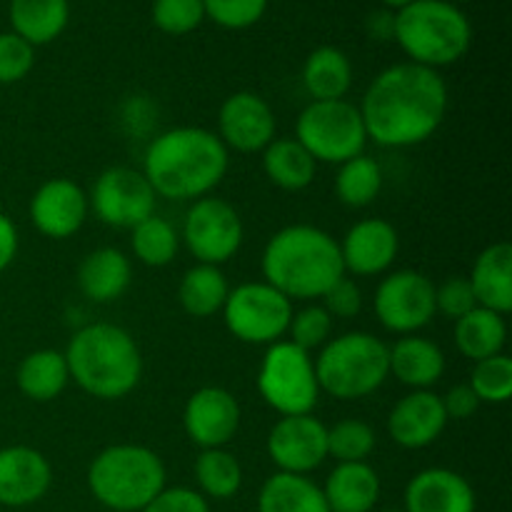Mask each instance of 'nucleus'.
<instances>
[{"mask_svg":"<svg viewBox=\"0 0 512 512\" xmlns=\"http://www.w3.org/2000/svg\"><path fill=\"white\" fill-rule=\"evenodd\" d=\"M448 100V83L438 70L398 63L375 75L358 110L375 145L413 148L438 133Z\"/></svg>","mask_w":512,"mask_h":512,"instance_id":"f257e3e1","label":"nucleus"},{"mask_svg":"<svg viewBox=\"0 0 512 512\" xmlns=\"http://www.w3.org/2000/svg\"><path fill=\"white\" fill-rule=\"evenodd\" d=\"M35 65V48L13 30L0 33V85H13L28 78Z\"/></svg>","mask_w":512,"mask_h":512,"instance_id":"a19ab883","label":"nucleus"},{"mask_svg":"<svg viewBox=\"0 0 512 512\" xmlns=\"http://www.w3.org/2000/svg\"><path fill=\"white\" fill-rule=\"evenodd\" d=\"M338 245L345 275L375 278L393 268L400 250V238L395 225L388 220L365 218L355 223Z\"/></svg>","mask_w":512,"mask_h":512,"instance_id":"a211bd4d","label":"nucleus"},{"mask_svg":"<svg viewBox=\"0 0 512 512\" xmlns=\"http://www.w3.org/2000/svg\"><path fill=\"white\" fill-rule=\"evenodd\" d=\"M53 485V468L30 445L0 448V508H28L40 503Z\"/></svg>","mask_w":512,"mask_h":512,"instance_id":"6ab92c4d","label":"nucleus"},{"mask_svg":"<svg viewBox=\"0 0 512 512\" xmlns=\"http://www.w3.org/2000/svg\"><path fill=\"white\" fill-rule=\"evenodd\" d=\"M380 3H383L388 10H400L405 8V5L413 3V0H380Z\"/></svg>","mask_w":512,"mask_h":512,"instance_id":"09e8293b","label":"nucleus"},{"mask_svg":"<svg viewBox=\"0 0 512 512\" xmlns=\"http://www.w3.org/2000/svg\"><path fill=\"white\" fill-rule=\"evenodd\" d=\"M505 340H508V323L505 315L495 310L478 305L468 315L455 320V345L473 363L503 353Z\"/></svg>","mask_w":512,"mask_h":512,"instance_id":"7c9ffc66","label":"nucleus"},{"mask_svg":"<svg viewBox=\"0 0 512 512\" xmlns=\"http://www.w3.org/2000/svg\"><path fill=\"white\" fill-rule=\"evenodd\" d=\"M448 3H453V5H460V3H468V0H448Z\"/></svg>","mask_w":512,"mask_h":512,"instance_id":"3c124183","label":"nucleus"},{"mask_svg":"<svg viewBox=\"0 0 512 512\" xmlns=\"http://www.w3.org/2000/svg\"><path fill=\"white\" fill-rule=\"evenodd\" d=\"M230 285L223 270L218 265L198 263L190 270H185L183 280L178 285V300L180 308L190 315V318H213L220 313L228 300Z\"/></svg>","mask_w":512,"mask_h":512,"instance_id":"2f4dec72","label":"nucleus"},{"mask_svg":"<svg viewBox=\"0 0 512 512\" xmlns=\"http://www.w3.org/2000/svg\"><path fill=\"white\" fill-rule=\"evenodd\" d=\"M198 493L205 500H230L243 488V465L225 448L200 450L193 465Z\"/></svg>","mask_w":512,"mask_h":512,"instance_id":"473e14b6","label":"nucleus"},{"mask_svg":"<svg viewBox=\"0 0 512 512\" xmlns=\"http://www.w3.org/2000/svg\"><path fill=\"white\" fill-rule=\"evenodd\" d=\"M393 38L408 55V63L438 70L468 53L473 25L448 0H413L393 13Z\"/></svg>","mask_w":512,"mask_h":512,"instance_id":"39448f33","label":"nucleus"},{"mask_svg":"<svg viewBox=\"0 0 512 512\" xmlns=\"http://www.w3.org/2000/svg\"><path fill=\"white\" fill-rule=\"evenodd\" d=\"M320 393L335 400H363L390 378V345L365 330L330 338L313 360Z\"/></svg>","mask_w":512,"mask_h":512,"instance_id":"0eeeda50","label":"nucleus"},{"mask_svg":"<svg viewBox=\"0 0 512 512\" xmlns=\"http://www.w3.org/2000/svg\"><path fill=\"white\" fill-rule=\"evenodd\" d=\"M88 213V193L70 178L45 180L30 198V220L50 240H65L78 233Z\"/></svg>","mask_w":512,"mask_h":512,"instance_id":"f3484780","label":"nucleus"},{"mask_svg":"<svg viewBox=\"0 0 512 512\" xmlns=\"http://www.w3.org/2000/svg\"><path fill=\"white\" fill-rule=\"evenodd\" d=\"M130 233H133V238H130L133 255L148 268H165L178 258L180 233L170 220L150 215L143 223L135 225Z\"/></svg>","mask_w":512,"mask_h":512,"instance_id":"f704fd0d","label":"nucleus"},{"mask_svg":"<svg viewBox=\"0 0 512 512\" xmlns=\"http://www.w3.org/2000/svg\"><path fill=\"white\" fill-rule=\"evenodd\" d=\"M258 512H330L310 475L273 473L258 493Z\"/></svg>","mask_w":512,"mask_h":512,"instance_id":"c85d7f7f","label":"nucleus"},{"mask_svg":"<svg viewBox=\"0 0 512 512\" xmlns=\"http://www.w3.org/2000/svg\"><path fill=\"white\" fill-rule=\"evenodd\" d=\"M378 512H405L403 508H383V510H378Z\"/></svg>","mask_w":512,"mask_h":512,"instance_id":"8fccbe9b","label":"nucleus"},{"mask_svg":"<svg viewBox=\"0 0 512 512\" xmlns=\"http://www.w3.org/2000/svg\"><path fill=\"white\" fill-rule=\"evenodd\" d=\"M18 245V228H15L8 215L0 213V273H5L13 265L15 255H18Z\"/></svg>","mask_w":512,"mask_h":512,"instance_id":"49530a36","label":"nucleus"},{"mask_svg":"<svg viewBox=\"0 0 512 512\" xmlns=\"http://www.w3.org/2000/svg\"><path fill=\"white\" fill-rule=\"evenodd\" d=\"M443 400V408L448 420H465L470 418L473 413H478L480 408V400L478 395L473 393L470 385H453L445 395H440Z\"/></svg>","mask_w":512,"mask_h":512,"instance_id":"a18cd8bd","label":"nucleus"},{"mask_svg":"<svg viewBox=\"0 0 512 512\" xmlns=\"http://www.w3.org/2000/svg\"><path fill=\"white\" fill-rule=\"evenodd\" d=\"M70 380L98 400H120L138 388L143 378V355L125 328L113 323H90L70 338L65 348Z\"/></svg>","mask_w":512,"mask_h":512,"instance_id":"20e7f679","label":"nucleus"},{"mask_svg":"<svg viewBox=\"0 0 512 512\" xmlns=\"http://www.w3.org/2000/svg\"><path fill=\"white\" fill-rule=\"evenodd\" d=\"M473 308H478V300H475L468 278L455 275V278L435 285V313L445 315L448 320H460Z\"/></svg>","mask_w":512,"mask_h":512,"instance_id":"79ce46f5","label":"nucleus"},{"mask_svg":"<svg viewBox=\"0 0 512 512\" xmlns=\"http://www.w3.org/2000/svg\"><path fill=\"white\" fill-rule=\"evenodd\" d=\"M228 168L230 150L213 130L180 125L150 140L140 173L160 198L193 203L213 193Z\"/></svg>","mask_w":512,"mask_h":512,"instance_id":"f03ea898","label":"nucleus"},{"mask_svg":"<svg viewBox=\"0 0 512 512\" xmlns=\"http://www.w3.org/2000/svg\"><path fill=\"white\" fill-rule=\"evenodd\" d=\"M320 300H323V308L328 310L333 320L355 318L363 310V293H360L358 283L353 278H348V275H343Z\"/></svg>","mask_w":512,"mask_h":512,"instance_id":"37998d69","label":"nucleus"},{"mask_svg":"<svg viewBox=\"0 0 512 512\" xmlns=\"http://www.w3.org/2000/svg\"><path fill=\"white\" fill-rule=\"evenodd\" d=\"M275 113L258 93L240 90L228 95L218 110V138L228 150L263 153L275 140Z\"/></svg>","mask_w":512,"mask_h":512,"instance_id":"dca6fc26","label":"nucleus"},{"mask_svg":"<svg viewBox=\"0 0 512 512\" xmlns=\"http://www.w3.org/2000/svg\"><path fill=\"white\" fill-rule=\"evenodd\" d=\"M468 280L480 308L508 315L512 310V245L505 240L488 245L475 258Z\"/></svg>","mask_w":512,"mask_h":512,"instance_id":"b1692460","label":"nucleus"},{"mask_svg":"<svg viewBox=\"0 0 512 512\" xmlns=\"http://www.w3.org/2000/svg\"><path fill=\"white\" fill-rule=\"evenodd\" d=\"M155 200L158 195L153 193L145 175L125 165L103 170L88 195L95 218L120 230H133L145 218L155 215Z\"/></svg>","mask_w":512,"mask_h":512,"instance_id":"ddd939ff","label":"nucleus"},{"mask_svg":"<svg viewBox=\"0 0 512 512\" xmlns=\"http://www.w3.org/2000/svg\"><path fill=\"white\" fill-rule=\"evenodd\" d=\"M303 88L313 100H343L353 88V63L335 45H320L303 63Z\"/></svg>","mask_w":512,"mask_h":512,"instance_id":"cd10ccee","label":"nucleus"},{"mask_svg":"<svg viewBox=\"0 0 512 512\" xmlns=\"http://www.w3.org/2000/svg\"><path fill=\"white\" fill-rule=\"evenodd\" d=\"M165 463L155 450L135 443L108 445L88 468V490L103 508L140 512L165 485Z\"/></svg>","mask_w":512,"mask_h":512,"instance_id":"423d86ee","label":"nucleus"},{"mask_svg":"<svg viewBox=\"0 0 512 512\" xmlns=\"http://www.w3.org/2000/svg\"><path fill=\"white\" fill-rule=\"evenodd\" d=\"M390 375L410 390H430L445 375V353L423 335H403L390 348Z\"/></svg>","mask_w":512,"mask_h":512,"instance_id":"393cba45","label":"nucleus"},{"mask_svg":"<svg viewBox=\"0 0 512 512\" xmlns=\"http://www.w3.org/2000/svg\"><path fill=\"white\" fill-rule=\"evenodd\" d=\"M225 328L233 338L248 345H273L288 335L290 320H293V300L283 293L260 283H243L230 288L228 300L223 305Z\"/></svg>","mask_w":512,"mask_h":512,"instance_id":"9d476101","label":"nucleus"},{"mask_svg":"<svg viewBox=\"0 0 512 512\" xmlns=\"http://www.w3.org/2000/svg\"><path fill=\"white\" fill-rule=\"evenodd\" d=\"M475 508L473 485L450 468H425L405 485V512H475Z\"/></svg>","mask_w":512,"mask_h":512,"instance_id":"412c9836","label":"nucleus"},{"mask_svg":"<svg viewBox=\"0 0 512 512\" xmlns=\"http://www.w3.org/2000/svg\"><path fill=\"white\" fill-rule=\"evenodd\" d=\"M370 33L375 38H393V10H383V13L370 15L368 20Z\"/></svg>","mask_w":512,"mask_h":512,"instance_id":"de8ad7c7","label":"nucleus"},{"mask_svg":"<svg viewBox=\"0 0 512 512\" xmlns=\"http://www.w3.org/2000/svg\"><path fill=\"white\" fill-rule=\"evenodd\" d=\"M320 488L330 512H373L383 493L378 470L368 463H338Z\"/></svg>","mask_w":512,"mask_h":512,"instance_id":"4be33fe9","label":"nucleus"},{"mask_svg":"<svg viewBox=\"0 0 512 512\" xmlns=\"http://www.w3.org/2000/svg\"><path fill=\"white\" fill-rule=\"evenodd\" d=\"M268 455L278 473L310 475L328 460V428L308 415H285L270 428Z\"/></svg>","mask_w":512,"mask_h":512,"instance_id":"4468645a","label":"nucleus"},{"mask_svg":"<svg viewBox=\"0 0 512 512\" xmlns=\"http://www.w3.org/2000/svg\"><path fill=\"white\" fill-rule=\"evenodd\" d=\"M263 173L275 188L300 193L313 185L318 163L295 138H275L263 150Z\"/></svg>","mask_w":512,"mask_h":512,"instance_id":"c756f323","label":"nucleus"},{"mask_svg":"<svg viewBox=\"0 0 512 512\" xmlns=\"http://www.w3.org/2000/svg\"><path fill=\"white\" fill-rule=\"evenodd\" d=\"M265 283L288 300H318L345 275L338 240L323 228L295 223L265 243L260 258Z\"/></svg>","mask_w":512,"mask_h":512,"instance_id":"7ed1b4c3","label":"nucleus"},{"mask_svg":"<svg viewBox=\"0 0 512 512\" xmlns=\"http://www.w3.org/2000/svg\"><path fill=\"white\" fill-rule=\"evenodd\" d=\"M10 30L33 48L48 45L65 33L70 23L68 0H10Z\"/></svg>","mask_w":512,"mask_h":512,"instance_id":"a878e982","label":"nucleus"},{"mask_svg":"<svg viewBox=\"0 0 512 512\" xmlns=\"http://www.w3.org/2000/svg\"><path fill=\"white\" fill-rule=\"evenodd\" d=\"M443 400L433 390H410L388 415V433L405 450H423L433 445L448 428Z\"/></svg>","mask_w":512,"mask_h":512,"instance_id":"aec40b11","label":"nucleus"},{"mask_svg":"<svg viewBox=\"0 0 512 512\" xmlns=\"http://www.w3.org/2000/svg\"><path fill=\"white\" fill-rule=\"evenodd\" d=\"M133 283L130 258L118 248H98L83 258L78 268V288L93 303L105 305L123 298Z\"/></svg>","mask_w":512,"mask_h":512,"instance_id":"5701e85b","label":"nucleus"},{"mask_svg":"<svg viewBox=\"0 0 512 512\" xmlns=\"http://www.w3.org/2000/svg\"><path fill=\"white\" fill-rule=\"evenodd\" d=\"M375 443V430L365 420L345 418L328 428V458L338 463H368Z\"/></svg>","mask_w":512,"mask_h":512,"instance_id":"c9c22d12","label":"nucleus"},{"mask_svg":"<svg viewBox=\"0 0 512 512\" xmlns=\"http://www.w3.org/2000/svg\"><path fill=\"white\" fill-rule=\"evenodd\" d=\"M270 0H203L205 18L218 28L245 30L260 23Z\"/></svg>","mask_w":512,"mask_h":512,"instance_id":"ea45409f","label":"nucleus"},{"mask_svg":"<svg viewBox=\"0 0 512 512\" xmlns=\"http://www.w3.org/2000/svg\"><path fill=\"white\" fill-rule=\"evenodd\" d=\"M373 308L388 333L415 335L438 315L435 283L420 270H395L380 280Z\"/></svg>","mask_w":512,"mask_h":512,"instance_id":"f8f14e48","label":"nucleus"},{"mask_svg":"<svg viewBox=\"0 0 512 512\" xmlns=\"http://www.w3.org/2000/svg\"><path fill=\"white\" fill-rule=\"evenodd\" d=\"M380 190H383V168L370 155H358V158L345 160L338 165V175H335V195L345 208H368L378 200Z\"/></svg>","mask_w":512,"mask_h":512,"instance_id":"72a5a7b5","label":"nucleus"},{"mask_svg":"<svg viewBox=\"0 0 512 512\" xmlns=\"http://www.w3.org/2000/svg\"><path fill=\"white\" fill-rule=\"evenodd\" d=\"M150 18L160 33L188 35L205 20L203 0H153Z\"/></svg>","mask_w":512,"mask_h":512,"instance_id":"4c0bfd02","label":"nucleus"},{"mask_svg":"<svg viewBox=\"0 0 512 512\" xmlns=\"http://www.w3.org/2000/svg\"><path fill=\"white\" fill-rule=\"evenodd\" d=\"M70 383L68 360L60 350H33L20 360L15 370V385L33 403H50Z\"/></svg>","mask_w":512,"mask_h":512,"instance_id":"bb28decb","label":"nucleus"},{"mask_svg":"<svg viewBox=\"0 0 512 512\" xmlns=\"http://www.w3.org/2000/svg\"><path fill=\"white\" fill-rule=\"evenodd\" d=\"M243 410L238 398L230 390L208 385L200 388L185 400L183 408V428L190 443L200 450L225 448L230 440L238 435Z\"/></svg>","mask_w":512,"mask_h":512,"instance_id":"2eb2a0df","label":"nucleus"},{"mask_svg":"<svg viewBox=\"0 0 512 512\" xmlns=\"http://www.w3.org/2000/svg\"><path fill=\"white\" fill-rule=\"evenodd\" d=\"M290 343L298 345L300 350L310 353V350L323 348L325 343L333 335V318H330L328 310L323 305H305L303 310L293 313V320H290Z\"/></svg>","mask_w":512,"mask_h":512,"instance_id":"58836bf2","label":"nucleus"},{"mask_svg":"<svg viewBox=\"0 0 512 512\" xmlns=\"http://www.w3.org/2000/svg\"><path fill=\"white\" fill-rule=\"evenodd\" d=\"M258 393L280 418L313 413L320 398V385L310 353L290 340L268 345L258 370Z\"/></svg>","mask_w":512,"mask_h":512,"instance_id":"1a4fd4ad","label":"nucleus"},{"mask_svg":"<svg viewBox=\"0 0 512 512\" xmlns=\"http://www.w3.org/2000/svg\"><path fill=\"white\" fill-rule=\"evenodd\" d=\"M295 140L315 163L343 165L365 153L368 133L358 105L350 100H310L295 120Z\"/></svg>","mask_w":512,"mask_h":512,"instance_id":"6e6552de","label":"nucleus"},{"mask_svg":"<svg viewBox=\"0 0 512 512\" xmlns=\"http://www.w3.org/2000/svg\"><path fill=\"white\" fill-rule=\"evenodd\" d=\"M470 388L478 395L480 405H503L512 398V358L505 353L478 360L470 375Z\"/></svg>","mask_w":512,"mask_h":512,"instance_id":"e433bc0d","label":"nucleus"},{"mask_svg":"<svg viewBox=\"0 0 512 512\" xmlns=\"http://www.w3.org/2000/svg\"><path fill=\"white\" fill-rule=\"evenodd\" d=\"M243 238L245 228L238 210L228 200L213 195L193 200L180 233V243H185L198 263L218 265V268L238 255Z\"/></svg>","mask_w":512,"mask_h":512,"instance_id":"9b49d317","label":"nucleus"},{"mask_svg":"<svg viewBox=\"0 0 512 512\" xmlns=\"http://www.w3.org/2000/svg\"><path fill=\"white\" fill-rule=\"evenodd\" d=\"M140 512H210V503L198 490L175 485V488H165Z\"/></svg>","mask_w":512,"mask_h":512,"instance_id":"c03bdc74","label":"nucleus"}]
</instances>
